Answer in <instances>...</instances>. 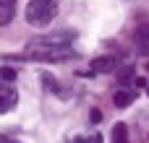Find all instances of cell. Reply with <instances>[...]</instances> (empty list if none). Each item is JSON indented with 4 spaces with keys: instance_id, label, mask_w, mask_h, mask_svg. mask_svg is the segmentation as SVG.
<instances>
[{
    "instance_id": "cell-1",
    "label": "cell",
    "mask_w": 149,
    "mask_h": 143,
    "mask_svg": "<svg viewBox=\"0 0 149 143\" xmlns=\"http://www.w3.org/2000/svg\"><path fill=\"white\" fill-rule=\"evenodd\" d=\"M58 13V0H29L26 21L31 26H47Z\"/></svg>"
},
{
    "instance_id": "cell-2",
    "label": "cell",
    "mask_w": 149,
    "mask_h": 143,
    "mask_svg": "<svg viewBox=\"0 0 149 143\" xmlns=\"http://www.w3.org/2000/svg\"><path fill=\"white\" fill-rule=\"evenodd\" d=\"M73 39H76L73 31H52V34H42V36L31 39L29 50H65Z\"/></svg>"
},
{
    "instance_id": "cell-3",
    "label": "cell",
    "mask_w": 149,
    "mask_h": 143,
    "mask_svg": "<svg viewBox=\"0 0 149 143\" xmlns=\"http://www.w3.org/2000/svg\"><path fill=\"white\" fill-rule=\"evenodd\" d=\"M16 104H18V94H16L13 83H5V81H0V115L10 112Z\"/></svg>"
},
{
    "instance_id": "cell-4",
    "label": "cell",
    "mask_w": 149,
    "mask_h": 143,
    "mask_svg": "<svg viewBox=\"0 0 149 143\" xmlns=\"http://www.w3.org/2000/svg\"><path fill=\"white\" fill-rule=\"evenodd\" d=\"M118 68V60L113 55H100L92 60V73H113Z\"/></svg>"
},
{
    "instance_id": "cell-5",
    "label": "cell",
    "mask_w": 149,
    "mask_h": 143,
    "mask_svg": "<svg viewBox=\"0 0 149 143\" xmlns=\"http://www.w3.org/2000/svg\"><path fill=\"white\" fill-rule=\"evenodd\" d=\"M136 96H139V91H115L113 94V104L115 107H128V104H134L136 102Z\"/></svg>"
},
{
    "instance_id": "cell-6",
    "label": "cell",
    "mask_w": 149,
    "mask_h": 143,
    "mask_svg": "<svg viewBox=\"0 0 149 143\" xmlns=\"http://www.w3.org/2000/svg\"><path fill=\"white\" fill-rule=\"evenodd\" d=\"M13 10H16V0H0V26L13 21Z\"/></svg>"
},
{
    "instance_id": "cell-7",
    "label": "cell",
    "mask_w": 149,
    "mask_h": 143,
    "mask_svg": "<svg viewBox=\"0 0 149 143\" xmlns=\"http://www.w3.org/2000/svg\"><path fill=\"white\" fill-rule=\"evenodd\" d=\"M42 86H45L47 94H60V83H58L50 73H42Z\"/></svg>"
},
{
    "instance_id": "cell-8",
    "label": "cell",
    "mask_w": 149,
    "mask_h": 143,
    "mask_svg": "<svg viewBox=\"0 0 149 143\" xmlns=\"http://www.w3.org/2000/svg\"><path fill=\"white\" fill-rule=\"evenodd\" d=\"M113 143H128V133H126V125L118 122L113 128Z\"/></svg>"
},
{
    "instance_id": "cell-9",
    "label": "cell",
    "mask_w": 149,
    "mask_h": 143,
    "mask_svg": "<svg viewBox=\"0 0 149 143\" xmlns=\"http://www.w3.org/2000/svg\"><path fill=\"white\" fill-rule=\"evenodd\" d=\"M131 81H136V73H134V68H123V70L118 73V83H120V86H128Z\"/></svg>"
},
{
    "instance_id": "cell-10",
    "label": "cell",
    "mask_w": 149,
    "mask_h": 143,
    "mask_svg": "<svg viewBox=\"0 0 149 143\" xmlns=\"http://www.w3.org/2000/svg\"><path fill=\"white\" fill-rule=\"evenodd\" d=\"M16 76H18V73H16L13 68H8V65H3V68H0V81L13 83V81H16Z\"/></svg>"
},
{
    "instance_id": "cell-11",
    "label": "cell",
    "mask_w": 149,
    "mask_h": 143,
    "mask_svg": "<svg viewBox=\"0 0 149 143\" xmlns=\"http://www.w3.org/2000/svg\"><path fill=\"white\" fill-rule=\"evenodd\" d=\"M136 39H144V42H149V26H144V29H139V31H136Z\"/></svg>"
},
{
    "instance_id": "cell-12",
    "label": "cell",
    "mask_w": 149,
    "mask_h": 143,
    "mask_svg": "<svg viewBox=\"0 0 149 143\" xmlns=\"http://www.w3.org/2000/svg\"><path fill=\"white\" fill-rule=\"evenodd\" d=\"M84 143H105V141H102V135H100V133H94V135H89Z\"/></svg>"
},
{
    "instance_id": "cell-13",
    "label": "cell",
    "mask_w": 149,
    "mask_h": 143,
    "mask_svg": "<svg viewBox=\"0 0 149 143\" xmlns=\"http://www.w3.org/2000/svg\"><path fill=\"white\" fill-rule=\"evenodd\" d=\"M89 120H92V122H100V120H102V112H100V109H92Z\"/></svg>"
},
{
    "instance_id": "cell-14",
    "label": "cell",
    "mask_w": 149,
    "mask_h": 143,
    "mask_svg": "<svg viewBox=\"0 0 149 143\" xmlns=\"http://www.w3.org/2000/svg\"><path fill=\"white\" fill-rule=\"evenodd\" d=\"M134 83H136V86H147V78H144V76H136V81H134Z\"/></svg>"
},
{
    "instance_id": "cell-15",
    "label": "cell",
    "mask_w": 149,
    "mask_h": 143,
    "mask_svg": "<svg viewBox=\"0 0 149 143\" xmlns=\"http://www.w3.org/2000/svg\"><path fill=\"white\" fill-rule=\"evenodd\" d=\"M0 143H18V141H13V138H8V135H0Z\"/></svg>"
},
{
    "instance_id": "cell-16",
    "label": "cell",
    "mask_w": 149,
    "mask_h": 143,
    "mask_svg": "<svg viewBox=\"0 0 149 143\" xmlns=\"http://www.w3.org/2000/svg\"><path fill=\"white\" fill-rule=\"evenodd\" d=\"M84 141H86V138H73L71 143H84Z\"/></svg>"
},
{
    "instance_id": "cell-17",
    "label": "cell",
    "mask_w": 149,
    "mask_h": 143,
    "mask_svg": "<svg viewBox=\"0 0 149 143\" xmlns=\"http://www.w3.org/2000/svg\"><path fill=\"white\" fill-rule=\"evenodd\" d=\"M147 96H149V89H147Z\"/></svg>"
},
{
    "instance_id": "cell-18",
    "label": "cell",
    "mask_w": 149,
    "mask_h": 143,
    "mask_svg": "<svg viewBox=\"0 0 149 143\" xmlns=\"http://www.w3.org/2000/svg\"><path fill=\"white\" fill-rule=\"evenodd\" d=\"M147 70H149V63H147Z\"/></svg>"
}]
</instances>
